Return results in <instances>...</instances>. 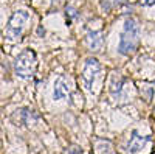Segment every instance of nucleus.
I'll return each instance as SVG.
<instances>
[{
  "instance_id": "1",
  "label": "nucleus",
  "mask_w": 155,
  "mask_h": 154,
  "mask_svg": "<svg viewBox=\"0 0 155 154\" xmlns=\"http://www.w3.org/2000/svg\"><path fill=\"white\" fill-rule=\"evenodd\" d=\"M36 69H37V56L31 48L23 50L14 61V70L23 80L33 78Z\"/></svg>"
},
{
  "instance_id": "2",
  "label": "nucleus",
  "mask_w": 155,
  "mask_h": 154,
  "mask_svg": "<svg viewBox=\"0 0 155 154\" xmlns=\"http://www.w3.org/2000/svg\"><path fill=\"white\" fill-rule=\"evenodd\" d=\"M138 44V27L134 19H127L124 22V30L121 33V42H120V53L127 55L135 50Z\"/></svg>"
},
{
  "instance_id": "3",
  "label": "nucleus",
  "mask_w": 155,
  "mask_h": 154,
  "mask_svg": "<svg viewBox=\"0 0 155 154\" xmlns=\"http://www.w3.org/2000/svg\"><path fill=\"white\" fill-rule=\"evenodd\" d=\"M28 19H30V14H28V11H25V9L16 11L14 14L9 17L8 25H6V37L9 41H16L22 36Z\"/></svg>"
},
{
  "instance_id": "4",
  "label": "nucleus",
  "mask_w": 155,
  "mask_h": 154,
  "mask_svg": "<svg viewBox=\"0 0 155 154\" xmlns=\"http://www.w3.org/2000/svg\"><path fill=\"white\" fill-rule=\"evenodd\" d=\"M99 72H101V64H99V61L95 59V58H88V59L85 61V64H84L82 75H81L84 84H85L88 89L92 87V84L95 83L96 76L99 75Z\"/></svg>"
},
{
  "instance_id": "5",
  "label": "nucleus",
  "mask_w": 155,
  "mask_h": 154,
  "mask_svg": "<svg viewBox=\"0 0 155 154\" xmlns=\"http://www.w3.org/2000/svg\"><path fill=\"white\" fill-rule=\"evenodd\" d=\"M85 42L90 50H98L102 45V33L101 31H88Z\"/></svg>"
},
{
  "instance_id": "6",
  "label": "nucleus",
  "mask_w": 155,
  "mask_h": 154,
  "mask_svg": "<svg viewBox=\"0 0 155 154\" xmlns=\"http://www.w3.org/2000/svg\"><path fill=\"white\" fill-rule=\"evenodd\" d=\"M147 140H149V137H140L137 132H134L130 142H129V149H130V152H138L141 148L146 145Z\"/></svg>"
},
{
  "instance_id": "7",
  "label": "nucleus",
  "mask_w": 155,
  "mask_h": 154,
  "mask_svg": "<svg viewBox=\"0 0 155 154\" xmlns=\"http://www.w3.org/2000/svg\"><path fill=\"white\" fill-rule=\"evenodd\" d=\"M68 97V87L67 84L64 83L62 80H58L56 84H54V94H53V98L54 100H64Z\"/></svg>"
},
{
  "instance_id": "8",
  "label": "nucleus",
  "mask_w": 155,
  "mask_h": 154,
  "mask_svg": "<svg viewBox=\"0 0 155 154\" xmlns=\"http://www.w3.org/2000/svg\"><path fill=\"white\" fill-rule=\"evenodd\" d=\"M123 83H124V80L121 78V76H118L116 73H113V76H112V81H110V92L112 94H116V92H121V87H123Z\"/></svg>"
},
{
  "instance_id": "9",
  "label": "nucleus",
  "mask_w": 155,
  "mask_h": 154,
  "mask_svg": "<svg viewBox=\"0 0 155 154\" xmlns=\"http://www.w3.org/2000/svg\"><path fill=\"white\" fill-rule=\"evenodd\" d=\"M65 154H81V149H78L76 146H73V148H70Z\"/></svg>"
}]
</instances>
